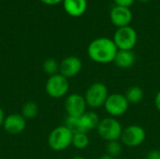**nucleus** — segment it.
Listing matches in <instances>:
<instances>
[{
	"label": "nucleus",
	"instance_id": "f257e3e1",
	"mask_svg": "<svg viewBox=\"0 0 160 159\" xmlns=\"http://www.w3.org/2000/svg\"><path fill=\"white\" fill-rule=\"evenodd\" d=\"M118 52L112 38L98 37L90 42L87 48L89 58L98 64H109L114 61Z\"/></svg>",
	"mask_w": 160,
	"mask_h": 159
},
{
	"label": "nucleus",
	"instance_id": "f03ea898",
	"mask_svg": "<svg viewBox=\"0 0 160 159\" xmlns=\"http://www.w3.org/2000/svg\"><path fill=\"white\" fill-rule=\"evenodd\" d=\"M73 133L64 125L53 128L48 136V144L55 152H61L72 144Z\"/></svg>",
	"mask_w": 160,
	"mask_h": 159
},
{
	"label": "nucleus",
	"instance_id": "7ed1b4c3",
	"mask_svg": "<svg viewBox=\"0 0 160 159\" xmlns=\"http://www.w3.org/2000/svg\"><path fill=\"white\" fill-rule=\"evenodd\" d=\"M121 123L114 117H105L100 119V122L97 127L98 134L101 139L107 142L112 141H119L123 132Z\"/></svg>",
	"mask_w": 160,
	"mask_h": 159
},
{
	"label": "nucleus",
	"instance_id": "20e7f679",
	"mask_svg": "<svg viewBox=\"0 0 160 159\" xmlns=\"http://www.w3.org/2000/svg\"><path fill=\"white\" fill-rule=\"evenodd\" d=\"M109 95V89L104 83L94 82L87 88L83 97L88 107L98 109L104 106Z\"/></svg>",
	"mask_w": 160,
	"mask_h": 159
},
{
	"label": "nucleus",
	"instance_id": "39448f33",
	"mask_svg": "<svg viewBox=\"0 0 160 159\" xmlns=\"http://www.w3.org/2000/svg\"><path fill=\"white\" fill-rule=\"evenodd\" d=\"M112 40L118 50L132 51L138 41V34L130 25L117 28L113 34Z\"/></svg>",
	"mask_w": 160,
	"mask_h": 159
},
{
	"label": "nucleus",
	"instance_id": "423d86ee",
	"mask_svg": "<svg viewBox=\"0 0 160 159\" xmlns=\"http://www.w3.org/2000/svg\"><path fill=\"white\" fill-rule=\"evenodd\" d=\"M100 118L98 113L94 112H86L79 117H73L70 120L69 127L74 133L83 132L87 133L93 129H97Z\"/></svg>",
	"mask_w": 160,
	"mask_h": 159
},
{
	"label": "nucleus",
	"instance_id": "0eeeda50",
	"mask_svg": "<svg viewBox=\"0 0 160 159\" xmlns=\"http://www.w3.org/2000/svg\"><path fill=\"white\" fill-rule=\"evenodd\" d=\"M45 90L49 97L52 98H61L67 96L69 91L68 79L65 78L60 73L50 76L45 84Z\"/></svg>",
	"mask_w": 160,
	"mask_h": 159
},
{
	"label": "nucleus",
	"instance_id": "6e6552de",
	"mask_svg": "<svg viewBox=\"0 0 160 159\" xmlns=\"http://www.w3.org/2000/svg\"><path fill=\"white\" fill-rule=\"evenodd\" d=\"M103 107L109 116L117 118L124 115L128 112L129 103L125 95L114 93L109 95Z\"/></svg>",
	"mask_w": 160,
	"mask_h": 159
},
{
	"label": "nucleus",
	"instance_id": "1a4fd4ad",
	"mask_svg": "<svg viewBox=\"0 0 160 159\" xmlns=\"http://www.w3.org/2000/svg\"><path fill=\"white\" fill-rule=\"evenodd\" d=\"M146 139L144 128L138 125H131L123 129L120 142L127 147L135 148L142 145Z\"/></svg>",
	"mask_w": 160,
	"mask_h": 159
},
{
	"label": "nucleus",
	"instance_id": "9d476101",
	"mask_svg": "<svg viewBox=\"0 0 160 159\" xmlns=\"http://www.w3.org/2000/svg\"><path fill=\"white\" fill-rule=\"evenodd\" d=\"M86 101L83 96L80 94H70L65 100V110L68 116L79 117L86 112Z\"/></svg>",
	"mask_w": 160,
	"mask_h": 159
},
{
	"label": "nucleus",
	"instance_id": "9b49d317",
	"mask_svg": "<svg viewBox=\"0 0 160 159\" xmlns=\"http://www.w3.org/2000/svg\"><path fill=\"white\" fill-rule=\"evenodd\" d=\"M82 68V62L77 56H68L59 64V73L67 79L77 76Z\"/></svg>",
	"mask_w": 160,
	"mask_h": 159
},
{
	"label": "nucleus",
	"instance_id": "f8f14e48",
	"mask_svg": "<svg viewBox=\"0 0 160 159\" xmlns=\"http://www.w3.org/2000/svg\"><path fill=\"white\" fill-rule=\"evenodd\" d=\"M110 19L112 23L117 28L128 26L132 21V12L130 7L114 6L110 11Z\"/></svg>",
	"mask_w": 160,
	"mask_h": 159
},
{
	"label": "nucleus",
	"instance_id": "ddd939ff",
	"mask_svg": "<svg viewBox=\"0 0 160 159\" xmlns=\"http://www.w3.org/2000/svg\"><path fill=\"white\" fill-rule=\"evenodd\" d=\"M3 127L8 134H20L26 127V119L19 113L9 114L5 118Z\"/></svg>",
	"mask_w": 160,
	"mask_h": 159
},
{
	"label": "nucleus",
	"instance_id": "4468645a",
	"mask_svg": "<svg viewBox=\"0 0 160 159\" xmlns=\"http://www.w3.org/2000/svg\"><path fill=\"white\" fill-rule=\"evenodd\" d=\"M65 11L71 17H80L87 9V0H64Z\"/></svg>",
	"mask_w": 160,
	"mask_h": 159
},
{
	"label": "nucleus",
	"instance_id": "2eb2a0df",
	"mask_svg": "<svg viewBox=\"0 0 160 159\" xmlns=\"http://www.w3.org/2000/svg\"><path fill=\"white\" fill-rule=\"evenodd\" d=\"M136 62V56L132 51H121L118 50L113 63L121 69L130 68Z\"/></svg>",
	"mask_w": 160,
	"mask_h": 159
},
{
	"label": "nucleus",
	"instance_id": "dca6fc26",
	"mask_svg": "<svg viewBox=\"0 0 160 159\" xmlns=\"http://www.w3.org/2000/svg\"><path fill=\"white\" fill-rule=\"evenodd\" d=\"M126 97L129 104H137L141 102L144 97V92L140 86H131L126 92Z\"/></svg>",
	"mask_w": 160,
	"mask_h": 159
},
{
	"label": "nucleus",
	"instance_id": "f3484780",
	"mask_svg": "<svg viewBox=\"0 0 160 159\" xmlns=\"http://www.w3.org/2000/svg\"><path fill=\"white\" fill-rule=\"evenodd\" d=\"M38 107L34 101H27L22 107V115L25 119H33L38 115Z\"/></svg>",
	"mask_w": 160,
	"mask_h": 159
},
{
	"label": "nucleus",
	"instance_id": "a211bd4d",
	"mask_svg": "<svg viewBox=\"0 0 160 159\" xmlns=\"http://www.w3.org/2000/svg\"><path fill=\"white\" fill-rule=\"evenodd\" d=\"M89 138L86 133L83 132H79V133H74L73 138H72V144L76 149H85L89 145Z\"/></svg>",
	"mask_w": 160,
	"mask_h": 159
},
{
	"label": "nucleus",
	"instance_id": "6ab92c4d",
	"mask_svg": "<svg viewBox=\"0 0 160 159\" xmlns=\"http://www.w3.org/2000/svg\"><path fill=\"white\" fill-rule=\"evenodd\" d=\"M44 72L49 76H53L59 73V63L53 58H48L42 65Z\"/></svg>",
	"mask_w": 160,
	"mask_h": 159
},
{
	"label": "nucleus",
	"instance_id": "aec40b11",
	"mask_svg": "<svg viewBox=\"0 0 160 159\" xmlns=\"http://www.w3.org/2000/svg\"><path fill=\"white\" fill-rule=\"evenodd\" d=\"M122 153V142L120 141H112L107 142L106 154L115 158L119 157Z\"/></svg>",
	"mask_w": 160,
	"mask_h": 159
},
{
	"label": "nucleus",
	"instance_id": "412c9836",
	"mask_svg": "<svg viewBox=\"0 0 160 159\" xmlns=\"http://www.w3.org/2000/svg\"><path fill=\"white\" fill-rule=\"evenodd\" d=\"M113 2L115 3L116 6L130 7L134 4L135 0H113Z\"/></svg>",
	"mask_w": 160,
	"mask_h": 159
},
{
	"label": "nucleus",
	"instance_id": "4be33fe9",
	"mask_svg": "<svg viewBox=\"0 0 160 159\" xmlns=\"http://www.w3.org/2000/svg\"><path fill=\"white\" fill-rule=\"evenodd\" d=\"M145 159H160V150H152V151H150L146 155Z\"/></svg>",
	"mask_w": 160,
	"mask_h": 159
},
{
	"label": "nucleus",
	"instance_id": "5701e85b",
	"mask_svg": "<svg viewBox=\"0 0 160 159\" xmlns=\"http://www.w3.org/2000/svg\"><path fill=\"white\" fill-rule=\"evenodd\" d=\"M42 3L46 4V5H50V6H52V5H57L61 2H63L64 0H40Z\"/></svg>",
	"mask_w": 160,
	"mask_h": 159
},
{
	"label": "nucleus",
	"instance_id": "b1692460",
	"mask_svg": "<svg viewBox=\"0 0 160 159\" xmlns=\"http://www.w3.org/2000/svg\"><path fill=\"white\" fill-rule=\"evenodd\" d=\"M155 106L160 112V91L158 92V94L155 97Z\"/></svg>",
	"mask_w": 160,
	"mask_h": 159
},
{
	"label": "nucleus",
	"instance_id": "393cba45",
	"mask_svg": "<svg viewBox=\"0 0 160 159\" xmlns=\"http://www.w3.org/2000/svg\"><path fill=\"white\" fill-rule=\"evenodd\" d=\"M5 118H6V116H5V112H4L3 109L0 107V127H3V124H4Z\"/></svg>",
	"mask_w": 160,
	"mask_h": 159
},
{
	"label": "nucleus",
	"instance_id": "a878e982",
	"mask_svg": "<svg viewBox=\"0 0 160 159\" xmlns=\"http://www.w3.org/2000/svg\"><path fill=\"white\" fill-rule=\"evenodd\" d=\"M99 159H115V158H113V157H112L111 156H109V155H107V154H105V155H103Z\"/></svg>",
	"mask_w": 160,
	"mask_h": 159
},
{
	"label": "nucleus",
	"instance_id": "bb28decb",
	"mask_svg": "<svg viewBox=\"0 0 160 159\" xmlns=\"http://www.w3.org/2000/svg\"><path fill=\"white\" fill-rule=\"evenodd\" d=\"M71 159H85L84 157H79V156H77V157H74L73 158Z\"/></svg>",
	"mask_w": 160,
	"mask_h": 159
},
{
	"label": "nucleus",
	"instance_id": "cd10ccee",
	"mask_svg": "<svg viewBox=\"0 0 160 159\" xmlns=\"http://www.w3.org/2000/svg\"><path fill=\"white\" fill-rule=\"evenodd\" d=\"M140 2H142V3H148L149 1H151V0H139Z\"/></svg>",
	"mask_w": 160,
	"mask_h": 159
}]
</instances>
